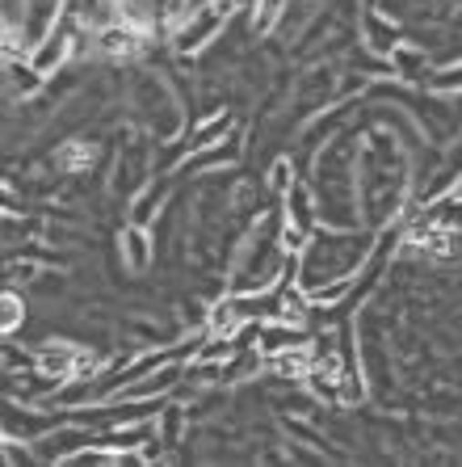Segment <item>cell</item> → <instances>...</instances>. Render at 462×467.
Masks as SVG:
<instances>
[{"instance_id": "obj_12", "label": "cell", "mask_w": 462, "mask_h": 467, "mask_svg": "<svg viewBox=\"0 0 462 467\" xmlns=\"http://www.w3.org/2000/svg\"><path fill=\"white\" fill-rule=\"evenodd\" d=\"M164 202V190H156V185H143L139 198H135V223H148L151 215H156V207Z\"/></svg>"}, {"instance_id": "obj_7", "label": "cell", "mask_w": 462, "mask_h": 467, "mask_svg": "<svg viewBox=\"0 0 462 467\" xmlns=\"http://www.w3.org/2000/svg\"><path fill=\"white\" fill-rule=\"evenodd\" d=\"M286 5H291V0H252V9H248V30L257 34V38H269V34L282 26V17H286Z\"/></svg>"}, {"instance_id": "obj_2", "label": "cell", "mask_w": 462, "mask_h": 467, "mask_svg": "<svg viewBox=\"0 0 462 467\" xmlns=\"http://www.w3.org/2000/svg\"><path fill=\"white\" fill-rule=\"evenodd\" d=\"M362 43L370 55H391L404 43V30L399 22H391V13H378L375 5V9H362Z\"/></svg>"}, {"instance_id": "obj_4", "label": "cell", "mask_w": 462, "mask_h": 467, "mask_svg": "<svg viewBox=\"0 0 462 467\" xmlns=\"http://www.w3.org/2000/svg\"><path fill=\"white\" fill-rule=\"evenodd\" d=\"M437 72V67H429V59H425V47H412V43H399L395 51H391V77L395 80H408V85H429V77Z\"/></svg>"}, {"instance_id": "obj_3", "label": "cell", "mask_w": 462, "mask_h": 467, "mask_svg": "<svg viewBox=\"0 0 462 467\" xmlns=\"http://www.w3.org/2000/svg\"><path fill=\"white\" fill-rule=\"evenodd\" d=\"M118 253H122V265H127L130 274L148 270L151 257H156V244H151V236H148V223H135V219H130L127 228L118 232Z\"/></svg>"}, {"instance_id": "obj_11", "label": "cell", "mask_w": 462, "mask_h": 467, "mask_svg": "<svg viewBox=\"0 0 462 467\" xmlns=\"http://www.w3.org/2000/svg\"><path fill=\"white\" fill-rule=\"evenodd\" d=\"M433 93H462V64H446L429 77Z\"/></svg>"}, {"instance_id": "obj_5", "label": "cell", "mask_w": 462, "mask_h": 467, "mask_svg": "<svg viewBox=\"0 0 462 467\" xmlns=\"http://www.w3.org/2000/svg\"><path fill=\"white\" fill-rule=\"evenodd\" d=\"M5 88H9V98H34V93H43L46 88V77L34 67L30 55H22V59H5Z\"/></svg>"}, {"instance_id": "obj_6", "label": "cell", "mask_w": 462, "mask_h": 467, "mask_svg": "<svg viewBox=\"0 0 462 467\" xmlns=\"http://www.w3.org/2000/svg\"><path fill=\"white\" fill-rule=\"evenodd\" d=\"M64 17L88 26V30H101L106 22H114V0H64Z\"/></svg>"}, {"instance_id": "obj_1", "label": "cell", "mask_w": 462, "mask_h": 467, "mask_svg": "<svg viewBox=\"0 0 462 467\" xmlns=\"http://www.w3.org/2000/svg\"><path fill=\"white\" fill-rule=\"evenodd\" d=\"M151 34L139 30L135 22H122V17H114V22H106L98 34H93V47H98L106 59H130L135 51H143V43H148Z\"/></svg>"}, {"instance_id": "obj_10", "label": "cell", "mask_w": 462, "mask_h": 467, "mask_svg": "<svg viewBox=\"0 0 462 467\" xmlns=\"http://www.w3.org/2000/svg\"><path fill=\"white\" fill-rule=\"evenodd\" d=\"M26 320V299L17 295V286H5V337H13L17 333V325Z\"/></svg>"}, {"instance_id": "obj_13", "label": "cell", "mask_w": 462, "mask_h": 467, "mask_svg": "<svg viewBox=\"0 0 462 467\" xmlns=\"http://www.w3.org/2000/svg\"><path fill=\"white\" fill-rule=\"evenodd\" d=\"M362 5H365V9H375V5H383V0H362Z\"/></svg>"}, {"instance_id": "obj_9", "label": "cell", "mask_w": 462, "mask_h": 467, "mask_svg": "<svg viewBox=\"0 0 462 467\" xmlns=\"http://www.w3.org/2000/svg\"><path fill=\"white\" fill-rule=\"evenodd\" d=\"M294 182H299V177H294L291 156H278V161H273V169H269V194H273V198H286L294 190Z\"/></svg>"}, {"instance_id": "obj_8", "label": "cell", "mask_w": 462, "mask_h": 467, "mask_svg": "<svg viewBox=\"0 0 462 467\" xmlns=\"http://www.w3.org/2000/svg\"><path fill=\"white\" fill-rule=\"evenodd\" d=\"M223 135H231V114H206V122L198 130H190V152H202V148H215L219 140H223Z\"/></svg>"}]
</instances>
